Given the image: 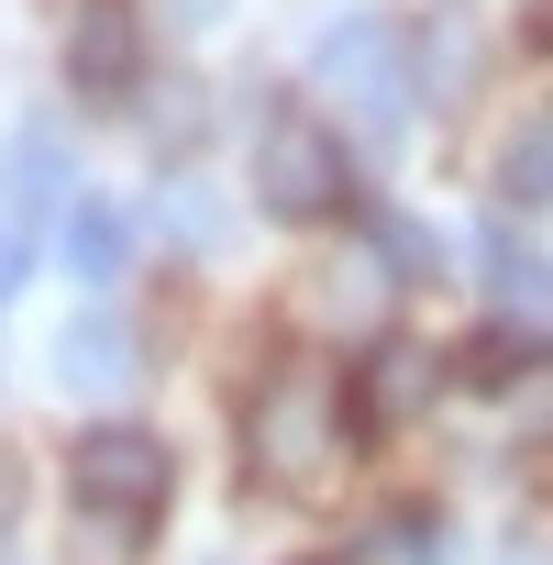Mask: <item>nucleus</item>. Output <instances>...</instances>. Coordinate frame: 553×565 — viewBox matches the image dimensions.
<instances>
[{
	"instance_id": "4",
	"label": "nucleus",
	"mask_w": 553,
	"mask_h": 565,
	"mask_svg": "<svg viewBox=\"0 0 553 565\" xmlns=\"http://www.w3.org/2000/svg\"><path fill=\"white\" fill-rule=\"evenodd\" d=\"M311 89L366 100L377 122H399V111H410V56H399V34H388V23H333V34L311 45Z\"/></svg>"
},
{
	"instance_id": "16",
	"label": "nucleus",
	"mask_w": 553,
	"mask_h": 565,
	"mask_svg": "<svg viewBox=\"0 0 553 565\" xmlns=\"http://www.w3.org/2000/svg\"><path fill=\"white\" fill-rule=\"evenodd\" d=\"M509 565H553V532H520V543H509Z\"/></svg>"
},
{
	"instance_id": "17",
	"label": "nucleus",
	"mask_w": 553,
	"mask_h": 565,
	"mask_svg": "<svg viewBox=\"0 0 553 565\" xmlns=\"http://www.w3.org/2000/svg\"><path fill=\"white\" fill-rule=\"evenodd\" d=\"M531 45H542V56H553V0H531Z\"/></svg>"
},
{
	"instance_id": "9",
	"label": "nucleus",
	"mask_w": 553,
	"mask_h": 565,
	"mask_svg": "<svg viewBox=\"0 0 553 565\" xmlns=\"http://www.w3.org/2000/svg\"><path fill=\"white\" fill-rule=\"evenodd\" d=\"M56 255H67V277H89V289H100V277L133 255V211H111V200H78V211H67V233H56Z\"/></svg>"
},
{
	"instance_id": "6",
	"label": "nucleus",
	"mask_w": 553,
	"mask_h": 565,
	"mask_svg": "<svg viewBox=\"0 0 553 565\" xmlns=\"http://www.w3.org/2000/svg\"><path fill=\"white\" fill-rule=\"evenodd\" d=\"M476 266H487V311H498L520 344H553V266H542L520 233H487Z\"/></svg>"
},
{
	"instance_id": "8",
	"label": "nucleus",
	"mask_w": 553,
	"mask_h": 565,
	"mask_svg": "<svg viewBox=\"0 0 553 565\" xmlns=\"http://www.w3.org/2000/svg\"><path fill=\"white\" fill-rule=\"evenodd\" d=\"M56 377H67L78 399H122V388H133V333H122L111 311H78V322L56 333Z\"/></svg>"
},
{
	"instance_id": "1",
	"label": "nucleus",
	"mask_w": 553,
	"mask_h": 565,
	"mask_svg": "<svg viewBox=\"0 0 553 565\" xmlns=\"http://www.w3.org/2000/svg\"><path fill=\"white\" fill-rule=\"evenodd\" d=\"M67 477H78L89 532H111V543H144L155 510H166V488H177V466H166V444L144 422H89L78 455H67Z\"/></svg>"
},
{
	"instance_id": "5",
	"label": "nucleus",
	"mask_w": 553,
	"mask_h": 565,
	"mask_svg": "<svg viewBox=\"0 0 553 565\" xmlns=\"http://www.w3.org/2000/svg\"><path fill=\"white\" fill-rule=\"evenodd\" d=\"M67 78H78L89 100H133V89H144V23H133V0H78Z\"/></svg>"
},
{
	"instance_id": "2",
	"label": "nucleus",
	"mask_w": 553,
	"mask_h": 565,
	"mask_svg": "<svg viewBox=\"0 0 553 565\" xmlns=\"http://www.w3.org/2000/svg\"><path fill=\"white\" fill-rule=\"evenodd\" d=\"M243 466H254V488H311L333 466V388L311 366H276L243 399Z\"/></svg>"
},
{
	"instance_id": "15",
	"label": "nucleus",
	"mask_w": 553,
	"mask_h": 565,
	"mask_svg": "<svg viewBox=\"0 0 553 565\" xmlns=\"http://www.w3.org/2000/svg\"><path fill=\"white\" fill-rule=\"evenodd\" d=\"M155 12H166L177 34H210V23H221V0H155Z\"/></svg>"
},
{
	"instance_id": "14",
	"label": "nucleus",
	"mask_w": 553,
	"mask_h": 565,
	"mask_svg": "<svg viewBox=\"0 0 553 565\" xmlns=\"http://www.w3.org/2000/svg\"><path fill=\"white\" fill-rule=\"evenodd\" d=\"M23 277H34V233H23V222H0V311H12Z\"/></svg>"
},
{
	"instance_id": "3",
	"label": "nucleus",
	"mask_w": 553,
	"mask_h": 565,
	"mask_svg": "<svg viewBox=\"0 0 553 565\" xmlns=\"http://www.w3.org/2000/svg\"><path fill=\"white\" fill-rule=\"evenodd\" d=\"M254 200L276 211V222H333L344 211V145L322 134V122H265L254 134Z\"/></svg>"
},
{
	"instance_id": "11",
	"label": "nucleus",
	"mask_w": 553,
	"mask_h": 565,
	"mask_svg": "<svg viewBox=\"0 0 553 565\" xmlns=\"http://www.w3.org/2000/svg\"><path fill=\"white\" fill-rule=\"evenodd\" d=\"M498 200H553V111H531L498 145Z\"/></svg>"
},
{
	"instance_id": "7",
	"label": "nucleus",
	"mask_w": 553,
	"mask_h": 565,
	"mask_svg": "<svg viewBox=\"0 0 553 565\" xmlns=\"http://www.w3.org/2000/svg\"><path fill=\"white\" fill-rule=\"evenodd\" d=\"M432 388H443V355H432V344H377L366 377H355V422H366V433H399V422L432 411Z\"/></svg>"
},
{
	"instance_id": "12",
	"label": "nucleus",
	"mask_w": 553,
	"mask_h": 565,
	"mask_svg": "<svg viewBox=\"0 0 553 565\" xmlns=\"http://www.w3.org/2000/svg\"><path fill=\"white\" fill-rule=\"evenodd\" d=\"M366 255H377V266H388V277H432V233H421V222H410V211H388V222H377V233H366Z\"/></svg>"
},
{
	"instance_id": "13",
	"label": "nucleus",
	"mask_w": 553,
	"mask_h": 565,
	"mask_svg": "<svg viewBox=\"0 0 553 565\" xmlns=\"http://www.w3.org/2000/svg\"><path fill=\"white\" fill-rule=\"evenodd\" d=\"M155 211H166V233H177V244H221V200H210L199 178H177Z\"/></svg>"
},
{
	"instance_id": "10",
	"label": "nucleus",
	"mask_w": 553,
	"mask_h": 565,
	"mask_svg": "<svg viewBox=\"0 0 553 565\" xmlns=\"http://www.w3.org/2000/svg\"><path fill=\"white\" fill-rule=\"evenodd\" d=\"M56 189H67V145H56L45 122H23L12 145H0V200L23 211V200H56Z\"/></svg>"
},
{
	"instance_id": "18",
	"label": "nucleus",
	"mask_w": 553,
	"mask_h": 565,
	"mask_svg": "<svg viewBox=\"0 0 553 565\" xmlns=\"http://www.w3.org/2000/svg\"><path fill=\"white\" fill-rule=\"evenodd\" d=\"M0 565H12V554H0Z\"/></svg>"
}]
</instances>
